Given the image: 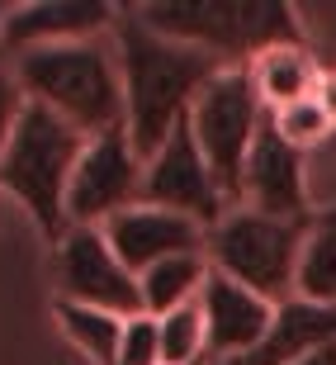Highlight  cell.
I'll return each instance as SVG.
<instances>
[{
  "instance_id": "cell-11",
  "label": "cell",
  "mask_w": 336,
  "mask_h": 365,
  "mask_svg": "<svg viewBox=\"0 0 336 365\" xmlns=\"http://www.w3.org/2000/svg\"><path fill=\"white\" fill-rule=\"evenodd\" d=\"M105 242L114 247V257L128 266L133 275L152 271L157 261L166 257H185V252H204L209 242V228H199L194 218L171 214V209H157V204H128L123 214H114L105 223Z\"/></svg>"
},
{
  "instance_id": "cell-9",
  "label": "cell",
  "mask_w": 336,
  "mask_h": 365,
  "mask_svg": "<svg viewBox=\"0 0 336 365\" xmlns=\"http://www.w3.org/2000/svg\"><path fill=\"white\" fill-rule=\"evenodd\" d=\"M137 200L157 204V209H171V214H185L199 228H214L218 218L228 214V200H223V190H218L214 171L204 162L199 143L189 133V119L157 148L152 162H142V195Z\"/></svg>"
},
{
  "instance_id": "cell-14",
  "label": "cell",
  "mask_w": 336,
  "mask_h": 365,
  "mask_svg": "<svg viewBox=\"0 0 336 365\" xmlns=\"http://www.w3.org/2000/svg\"><path fill=\"white\" fill-rule=\"evenodd\" d=\"M336 341V304H313V299H284L275 304L266 337L251 356H242L237 365H294L303 356L322 351Z\"/></svg>"
},
{
  "instance_id": "cell-24",
  "label": "cell",
  "mask_w": 336,
  "mask_h": 365,
  "mask_svg": "<svg viewBox=\"0 0 336 365\" xmlns=\"http://www.w3.org/2000/svg\"><path fill=\"white\" fill-rule=\"evenodd\" d=\"M294 365H336V341H332V346H322V351L303 356V361H294Z\"/></svg>"
},
{
  "instance_id": "cell-10",
  "label": "cell",
  "mask_w": 336,
  "mask_h": 365,
  "mask_svg": "<svg viewBox=\"0 0 336 365\" xmlns=\"http://www.w3.org/2000/svg\"><path fill=\"white\" fill-rule=\"evenodd\" d=\"M119 24V10L105 0H38V5H10L0 24V48L10 57H24L33 48L57 43L109 38Z\"/></svg>"
},
{
  "instance_id": "cell-6",
  "label": "cell",
  "mask_w": 336,
  "mask_h": 365,
  "mask_svg": "<svg viewBox=\"0 0 336 365\" xmlns=\"http://www.w3.org/2000/svg\"><path fill=\"white\" fill-rule=\"evenodd\" d=\"M270 109L261 105L246 67H223L209 81V91L199 95V105L189 109V133L199 143L204 162L214 171L223 200L242 204V176H246V157H251V143L261 133Z\"/></svg>"
},
{
  "instance_id": "cell-5",
  "label": "cell",
  "mask_w": 336,
  "mask_h": 365,
  "mask_svg": "<svg viewBox=\"0 0 336 365\" xmlns=\"http://www.w3.org/2000/svg\"><path fill=\"white\" fill-rule=\"evenodd\" d=\"M308 218H270L256 214L246 204H232L228 214L209 228L204 257L218 275L246 284L256 294H266L270 304L294 299V275H298V252L308 237Z\"/></svg>"
},
{
  "instance_id": "cell-15",
  "label": "cell",
  "mask_w": 336,
  "mask_h": 365,
  "mask_svg": "<svg viewBox=\"0 0 336 365\" xmlns=\"http://www.w3.org/2000/svg\"><path fill=\"white\" fill-rule=\"evenodd\" d=\"M246 76H251L256 95L266 109H284V105H298L317 91V57H313L308 38L303 43H270L266 53H256L246 62Z\"/></svg>"
},
{
  "instance_id": "cell-16",
  "label": "cell",
  "mask_w": 336,
  "mask_h": 365,
  "mask_svg": "<svg viewBox=\"0 0 336 365\" xmlns=\"http://www.w3.org/2000/svg\"><path fill=\"white\" fill-rule=\"evenodd\" d=\"M214 266L204 252H185V257H166L157 261L152 271L137 275V294H142V313L152 318H162V313L180 309V304H194L204 294V284H209Z\"/></svg>"
},
{
  "instance_id": "cell-12",
  "label": "cell",
  "mask_w": 336,
  "mask_h": 365,
  "mask_svg": "<svg viewBox=\"0 0 336 365\" xmlns=\"http://www.w3.org/2000/svg\"><path fill=\"white\" fill-rule=\"evenodd\" d=\"M242 204L270 218H308V171H303V152L289 148L275 133V119L266 114L261 133L251 143L242 176Z\"/></svg>"
},
{
  "instance_id": "cell-20",
  "label": "cell",
  "mask_w": 336,
  "mask_h": 365,
  "mask_svg": "<svg viewBox=\"0 0 336 365\" xmlns=\"http://www.w3.org/2000/svg\"><path fill=\"white\" fill-rule=\"evenodd\" d=\"M270 119H275V133L289 143V148L298 152H313L317 143H327L332 138L336 123L327 119V109L317 105V100H298V105H284V109H270Z\"/></svg>"
},
{
  "instance_id": "cell-25",
  "label": "cell",
  "mask_w": 336,
  "mask_h": 365,
  "mask_svg": "<svg viewBox=\"0 0 336 365\" xmlns=\"http://www.w3.org/2000/svg\"><path fill=\"white\" fill-rule=\"evenodd\" d=\"M5 10H10V5H0V24H5Z\"/></svg>"
},
{
  "instance_id": "cell-4",
  "label": "cell",
  "mask_w": 336,
  "mask_h": 365,
  "mask_svg": "<svg viewBox=\"0 0 336 365\" xmlns=\"http://www.w3.org/2000/svg\"><path fill=\"white\" fill-rule=\"evenodd\" d=\"M142 24L189 43L223 67H246L270 43H303V19L284 0H152L137 5Z\"/></svg>"
},
{
  "instance_id": "cell-18",
  "label": "cell",
  "mask_w": 336,
  "mask_h": 365,
  "mask_svg": "<svg viewBox=\"0 0 336 365\" xmlns=\"http://www.w3.org/2000/svg\"><path fill=\"white\" fill-rule=\"evenodd\" d=\"M294 294L313 299V304H336V204L313 214L303 252H298Z\"/></svg>"
},
{
  "instance_id": "cell-13",
  "label": "cell",
  "mask_w": 336,
  "mask_h": 365,
  "mask_svg": "<svg viewBox=\"0 0 336 365\" xmlns=\"http://www.w3.org/2000/svg\"><path fill=\"white\" fill-rule=\"evenodd\" d=\"M204 309V332H209V361L214 365H237L242 356H251L266 337L270 318H275V304L266 294H256L246 284L228 280V275H209L199 294Z\"/></svg>"
},
{
  "instance_id": "cell-17",
  "label": "cell",
  "mask_w": 336,
  "mask_h": 365,
  "mask_svg": "<svg viewBox=\"0 0 336 365\" xmlns=\"http://www.w3.org/2000/svg\"><path fill=\"white\" fill-rule=\"evenodd\" d=\"M53 318L62 327V337L85 356V365H114L128 318L105 309H85V304H71V299H53Z\"/></svg>"
},
{
  "instance_id": "cell-21",
  "label": "cell",
  "mask_w": 336,
  "mask_h": 365,
  "mask_svg": "<svg viewBox=\"0 0 336 365\" xmlns=\"http://www.w3.org/2000/svg\"><path fill=\"white\" fill-rule=\"evenodd\" d=\"M114 365H162V332H157L152 313H133L123 323V341H119Z\"/></svg>"
},
{
  "instance_id": "cell-22",
  "label": "cell",
  "mask_w": 336,
  "mask_h": 365,
  "mask_svg": "<svg viewBox=\"0 0 336 365\" xmlns=\"http://www.w3.org/2000/svg\"><path fill=\"white\" fill-rule=\"evenodd\" d=\"M28 109V95L24 86H19V67H14V57L0 48V148L10 143L14 123H19V114Z\"/></svg>"
},
{
  "instance_id": "cell-3",
  "label": "cell",
  "mask_w": 336,
  "mask_h": 365,
  "mask_svg": "<svg viewBox=\"0 0 336 365\" xmlns=\"http://www.w3.org/2000/svg\"><path fill=\"white\" fill-rule=\"evenodd\" d=\"M85 152V133H76L53 109L28 105L14 123L10 143L0 148V190L10 195L48 242L67 237V190Z\"/></svg>"
},
{
  "instance_id": "cell-23",
  "label": "cell",
  "mask_w": 336,
  "mask_h": 365,
  "mask_svg": "<svg viewBox=\"0 0 336 365\" xmlns=\"http://www.w3.org/2000/svg\"><path fill=\"white\" fill-rule=\"evenodd\" d=\"M313 100H317V105L327 109V119L336 123V71H322V76H317V91H313Z\"/></svg>"
},
{
  "instance_id": "cell-8",
  "label": "cell",
  "mask_w": 336,
  "mask_h": 365,
  "mask_svg": "<svg viewBox=\"0 0 336 365\" xmlns=\"http://www.w3.org/2000/svg\"><path fill=\"white\" fill-rule=\"evenodd\" d=\"M53 284L57 299H71L85 309H105L119 318L142 313L137 275L114 257L100 228H67V237L53 247Z\"/></svg>"
},
{
  "instance_id": "cell-2",
  "label": "cell",
  "mask_w": 336,
  "mask_h": 365,
  "mask_svg": "<svg viewBox=\"0 0 336 365\" xmlns=\"http://www.w3.org/2000/svg\"><path fill=\"white\" fill-rule=\"evenodd\" d=\"M19 86L28 105L53 109L76 133L95 138L109 128H123V76L114 38H85V43H57L33 48L14 57Z\"/></svg>"
},
{
  "instance_id": "cell-7",
  "label": "cell",
  "mask_w": 336,
  "mask_h": 365,
  "mask_svg": "<svg viewBox=\"0 0 336 365\" xmlns=\"http://www.w3.org/2000/svg\"><path fill=\"white\" fill-rule=\"evenodd\" d=\"M137 195H142V157L128 143V128L85 138V152L67 190L71 228H105L114 214L137 204Z\"/></svg>"
},
{
  "instance_id": "cell-1",
  "label": "cell",
  "mask_w": 336,
  "mask_h": 365,
  "mask_svg": "<svg viewBox=\"0 0 336 365\" xmlns=\"http://www.w3.org/2000/svg\"><path fill=\"white\" fill-rule=\"evenodd\" d=\"M109 38H114L123 76V128L133 152L152 162L157 148L189 119V109L199 105V95L223 71V62L157 34L152 24H142L137 10H119V24Z\"/></svg>"
},
{
  "instance_id": "cell-19",
  "label": "cell",
  "mask_w": 336,
  "mask_h": 365,
  "mask_svg": "<svg viewBox=\"0 0 336 365\" xmlns=\"http://www.w3.org/2000/svg\"><path fill=\"white\" fill-rule=\"evenodd\" d=\"M157 332H162V365H214L209 361V332H204L199 299L162 313Z\"/></svg>"
}]
</instances>
